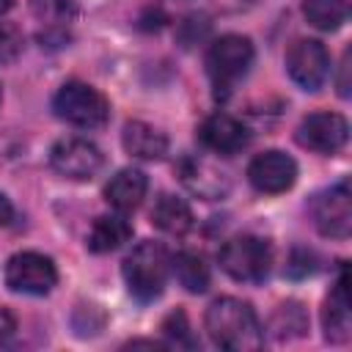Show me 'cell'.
<instances>
[{"label": "cell", "instance_id": "obj_1", "mask_svg": "<svg viewBox=\"0 0 352 352\" xmlns=\"http://www.w3.org/2000/svg\"><path fill=\"white\" fill-rule=\"evenodd\" d=\"M206 333L220 349L228 352H250L264 344V333L258 324L256 311L236 300V297H220L206 308Z\"/></svg>", "mask_w": 352, "mask_h": 352}, {"label": "cell", "instance_id": "obj_2", "mask_svg": "<svg viewBox=\"0 0 352 352\" xmlns=\"http://www.w3.org/2000/svg\"><path fill=\"white\" fill-rule=\"evenodd\" d=\"M170 272V256L160 242H140L124 258V280L132 297L151 302L162 294Z\"/></svg>", "mask_w": 352, "mask_h": 352}, {"label": "cell", "instance_id": "obj_3", "mask_svg": "<svg viewBox=\"0 0 352 352\" xmlns=\"http://www.w3.org/2000/svg\"><path fill=\"white\" fill-rule=\"evenodd\" d=\"M52 110L60 121L80 126V129H96L104 126L110 118V104L107 99L88 82H63L58 94L52 96Z\"/></svg>", "mask_w": 352, "mask_h": 352}, {"label": "cell", "instance_id": "obj_4", "mask_svg": "<svg viewBox=\"0 0 352 352\" xmlns=\"http://www.w3.org/2000/svg\"><path fill=\"white\" fill-rule=\"evenodd\" d=\"M220 267L239 283H258L272 267V248L267 239L253 234L231 236L220 248Z\"/></svg>", "mask_w": 352, "mask_h": 352}, {"label": "cell", "instance_id": "obj_5", "mask_svg": "<svg viewBox=\"0 0 352 352\" xmlns=\"http://www.w3.org/2000/svg\"><path fill=\"white\" fill-rule=\"evenodd\" d=\"M250 66H253V44L250 38L236 36V33L220 36L217 41H212L206 52V69L217 88L234 85L236 80L248 74Z\"/></svg>", "mask_w": 352, "mask_h": 352}, {"label": "cell", "instance_id": "obj_6", "mask_svg": "<svg viewBox=\"0 0 352 352\" xmlns=\"http://www.w3.org/2000/svg\"><path fill=\"white\" fill-rule=\"evenodd\" d=\"M311 214L314 226L319 228L322 236L330 239H346L352 231V198H349V182L341 179L314 195L311 201Z\"/></svg>", "mask_w": 352, "mask_h": 352}, {"label": "cell", "instance_id": "obj_7", "mask_svg": "<svg viewBox=\"0 0 352 352\" xmlns=\"http://www.w3.org/2000/svg\"><path fill=\"white\" fill-rule=\"evenodd\" d=\"M6 283L11 292L41 297V294H50L52 286L58 283V270H55L52 258H47L44 253L25 250V253H16L8 258Z\"/></svg>", "mask_w": 352, "mask_h": 352}, {"label": "cell", "instance_id": "obj_8", "mask_svg": "<svg viewBox=\"0 0 352 352\" xmlns=\"http://www.w3.org/2000/svg\"><path fill=\"white\" fill-rule=\"evenodd\" d=\"M102 162H104V157H102L99 146L85 138H60L50 148V165L63 179H74V182L91 179L99 173Z\"/></svg>", "mask_w": 352, "mask_h": 352}, {"label": "cell", "instance_id": "obj_9", "mask_svg": "<svg viewBox=\"0 0 352 352\" xmlns=\"http://www.w3.org/2000/svg\"><path fill=\"white\" fill-rule=\"evenodd\" d=\"M286 72L300 88L319 91L330 74V55L324 44L316 38H297L286 52Z\"/></svg>", "mask_w": 352, "mask_h": 352}, {"label": "cell", "instance_id": "obj_10", "mask_svg": "<svg viewBox=\"0 0 352 352\" xmlns=\"http://www.w3.org/2000/svg\"><path fill=\"white\" fill-rule=\"evenodd\" d=\"M349 138V124L338 113H311L297 126L300 146L319 151V154H336Z\"/></svg>", "mask_w": 352, "mask_h": 352}, {"label": "cell", "instance_id": "obj_11", "mask_svg": "<svg viewBox=\"0 0 352 352\" xmlns=\"http://www.w3.org/2000/svg\"><path fill=\"white\" fill-rule=\"evenodd\" d=\"M248 179L250 184L258 190V192H267V195H275V192H286L294 179H297V162L272 148V151H264V154H256L248 165Z\"/></svg>", "mask_w": 352, "mask_h": 352}, {"label": "cell", "instance_id": "obj_12", "mask_svg": "<svg viewBox=\"0 0 352 352\" xmlns=\"http://www.w3.org/2000/svg\"><path fill=\"white\" fill-rule=\"evenodd\" d=\"M198 140L209 151H217V154L231 157V154H236V151H242L248 146L250 135H248V126L242 121H236L234 116H228V113H212L198 126Z\"/></svg>", "mask_w": 352, "mask_h": 352}, {"label": "cell", "instance_id": "obj_13", "mask_svg": "<svg viewBox=\"0 0 352 352\" xmlns=\"http://www.w3.org/2000/svg\"><path fill=\"white\" fill-rule=\"evenodd\" d=\"M148 190V179L143 170L138 168H124L116 176H110V182L104 184V198L113 209L118 212H132L140 206V201L146 198Z\"/></svg>", "mask_w": 352, "mask_h": 352}, {"label": "cell", "instance_id": "obj_14", "mask_svg": "<svg viewBox=\"0 0 352 352\" xmlns=\"http://www.w3.org/2000/svg\"><path fill=\"white\" fill-rule=\"evenodd\" d=\"M322 324H324V338L327 341H346L349 338V330H352V322H349V294H346V270H341L330 297L324 300V308H322Z\"/></svg>", "mask_w": 352, "mask_h": 352}, {"label": "cell", "instance_id": "obj_15", "mask_svg": "<svg viewBox=\"0 0 352 352\" xmlns=\"http://www.w3.org/2000/svg\"><path fill=\"white\" fill-rule=\"evenodd\" d=\"M121 143H124L126 154H132L138 160H148V162L162 160L165 151H168V138L157 126H151L146 121H129L124 126Z\"/></svg>", "mask_w": 352, "mask_h": 352}, {"label": "cell", "instance_id": "obj_16", "mask_svg": "<svg viewBox=\"0 0 352 352\" xmlns=\"http://www.w3.org/2000/svg\"><path fill=\"white\" fill-rule=\"evenodd\" d=\"M129 239H132V223L124 214H102L94 220L85 245L94 253H110V250H118Z\"/></svg>", "mask_w": 352, "mask_h": 352}, {"label": "cell", "instance_id": "obj_17", "mask_svg": "<svg viewBox=\"0 0 352 352\" xmlns=\"http://www.w3.org/2000/svg\"><path fill=\"white\" fill-rule=\"evenodd\" d=\"M151 223L170 236H182L192 228V209L187 206V201L165 192L157 198V204L151 209Z\"/></svg>", "mask_w": 352, "mask_h": 352}, {"label": "cell", "instance_id": "obj_18", "mask_svg": "<svg viewBox=\"0 0 352 352\" xmlns=\"http://www.w3.org/2000/svg\"><path fill=\"white\" fill-rule=\"evenodd\" d=\"M182 179H184V184L192 190V192H198L201 198H220L226 190H228V182H226V176L223 173H217L212 165H206V162H201V160H187L184 165H182Z\"/></svg>", "mask_w": 352, "mask_h": 352}, {"label": "cell", "instance_id": "obj_19", "mask_svg": "<svg viewBox=\"0 0 352 352\" xmlns=\"http://www.w3.org/2000/svg\"><path fill=\"white\" fill-rule=\"evenodd\" d=\"M170 270L176 275V280L192 292V294H201L209 289V267L206 261L198 256V253H190V250H182L170 258Z\"/></svg>", "mask_w": 352, "mask_h": 352}, {"label": "cell", "instance_id": "obj_20", "mask_svg": "<svg viewBox=\"0 0 352 352\" xmlns=\"http://www.w3.org/2000/svg\"><path fill=\"white\" fill-rule=\"evenodd\" d=\"M302 14L319 30H338L346 22V0H305Z\"/></svg>", "mask_w": 352, "mask_h": 352}, {"label": "cell", "instance_id": "obj_21", "mask_svg": "<svg viewBox=\"0 0 352 352\" xmlns=\"http://www.w3.org/2000/svg\"><path fill=\"white\" fill-rule=\"evenodd\" d=\"M308 327L305 311L300 302H283L278 305V311L272 314V324L270 330H275L278 338H289V336H302V330Z\"/></svg>", "mask_w": 352, "mask_h": 352}, {"label": "cell", "instance_id": "obj_22", "mask_svg": "<svg viewBox=\"0 0 352 352\" xmlns=\"http://www.w3.org/2000/svg\"><path fill=\"white\" fill-rule=\"evenodd\" d=\"M30 11L36 19L47 22L50 28H63L77 16V6L72 0H33Z\"/></svg>", "mask_w": 352, "mask_h": 352}, {"label": "cell", "instance_id": "obj_23", "mask_svg": "<svg viewBox=\"0 0 352 352\" xmlns=\"http://www.w3.org/2000/svg\"><path fill=\"white\" fill-rule=\"evenodd\" d=\"M162 333H165V338H168L173 346H187V349L198 346V338L192 336L184 311H173V314L162 322Z\"/></svg>", "mask_w": 352, "mask_h": 352}, {"label": "cell", "instance_id": "obj_24", "mask_svg": "<svg viewBox=\"0 0 352 352\" xmlns=\"http://www.w3.org/2000/svg\"><path fill=\"white\" fill-rule=\"evenodd\" d=\"M22 52V33L11 22H0V63H11Z\"/></svg>", "mask_w": 352, "mask_h": 352}, {"label": "cell", "instance_id": "obj_25", "mask_svg": "<svg viewBox=\"0 0 352 352\" xmlns=\"http://www.w3.org/2000/svg\"><path fill=\"white\" fill-rule=\"evenodd\" d=\"M16 336V316L8 308H0V349L8 346Z\"/></svg>", "mask_w": 352, "mask_h": 352}, {"label": "cell", "instance_id": "obj_26", "mask_svg": "<svg viewBox=\"0 0 352 352\" xmlns=\"http://www.w3.org/2000/svg\"><path fill=\"white\" fill-rule=\"evenodd\" d=\"M11 220V206L6 204V198L0 195V223H8Z\"/></svg>", "mask_w": 352, "mask_h": 352}, {"label": "cell", "instance_id": "obj_27", "mask_svg": "<svg viewBox=\"0 0 352 352\" xmlns=\"http://www.w3.org/2000/svg\"><path fill=\"white\" fill-rule=\"evenodd\" d=\"M11 6H14V0H0V14H6Z\"/></svg>", "mask_w": 352, "mask_h": 352}, {"label": "cell", "instance_id": "obj_28", "mask_svg": "<svg viewBox=\"0 0 352 352\" xmlns=\"http://www.w3.org/2000/svg\"><path fill=\"white\" fill-rule=\"evenodd\" d=\"M226 3H234V6H248V3H253V0H226Z\"/></svg>", "mask_w": 352, "mask_h": 352}]
</instances>
